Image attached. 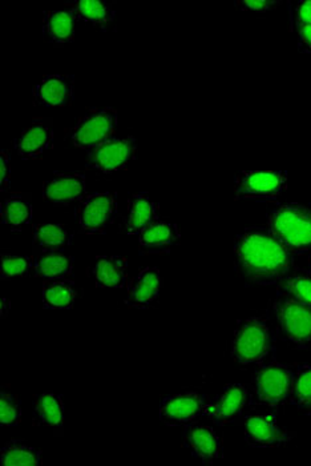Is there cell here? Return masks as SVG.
Masks as SVG:
<instances>
[{
	"mask_svg": "<svg viewBox=\"0 0 311 466\" xmlns=\"http://www.w3.org/2000/svg\"><path fill=\"white\" fill-rule=\"evenodd\" d=\"M294 253L267 227H247L235 240V270L252 286H276L292 275Z\"/></svg>",
	"mask_w": 311,
	"mask_h": 466,
	"instance_id": "1",
	"label": "cell"
},
{
	"mask_svg": "<svg viewBox=\"0 0 311 466\" xmlns=\"http://www.w3.org/2000/svg\"><path fill=\"white\" fill-rule=\"evenodd\" d=\"M266 227L294 255L311 253V207L279 204L267 212Z\"/></svg>",
	"mask_w": 311,
	"mask_h": 466,
	"instance_id": "2",
	"label": "cell"
},
{
	"mask_svg": "<svg viewBox=\"0 0 311 466\" xmlns=\"http://www.w3.org/2000/svg\"><path fill=\"white\" fill-rule=\"evenodd\" d=\"M273 312L279 338L296 350H311L310 305L302 304L278 288Z\"/></svg>",
	"mask_w": 311,
	"mask_h": 466,
	"instance_id": "3",
	"label": "cell"
},
{
	"mask_svg": "<svg viewBox=\"0 0 311 466\" xmlns=\"http://www.w3.org/2000/svg\"><path fill=\"white\" fill-rule=\"evenodd\" d=\"M273 350L275 335L266 319L252 316L238 324L230 348L232 358L237 364H259Z\"/></svg>",
	"mask_w": 311,
	"mask_h": 466,
	"instance_id": "4",
	"label": "cell"
},
{
	"mask_svg": "<svg viewBox=\"0 0 311 466\" xmlns=\"http://www.w3.org/2000/svg\"><path fill=\"white\" fill-rule=\"evenodd\" d=\"M294 376L296 372L289 365L278 361L261 365L253 376L250 404L273 408L284 405L292 396Z\"/></svg>",
	"mask_w": 311,
	"mask_h": 466,
	"instance_id": "5",
	"label": "cell"
},
{
	"mask_svg": "<svg viewBox=\"0 0 311 466\" xmlns=\"http://www.w3.org/2000/svg\"><path fill=\"white\" fill-rule=\"evenodd\" d=\"M116 109L89 108L68 131H65V139L77 148L89 151L116 137Z\"/></svg>",
	"mask_w": 311,
	"mask_h": 466,
	"instance_id": "6",
	"label": "cell"
},
{
	"mask_svg": "<svg viewBox=\"0 0 311 466\" xmlns=\"http://www.w3.org/2000/svg\"><path fill=\"white\" fill-rule=\"evenodd\" d=\"M287 188L285 171H241L235 177V200L267 203L281 197Z\"/></svg>",
	"mask_w": 311,
	"mask_h": 466,
	"instance_id": "7",
	"label": "cell"
},
{
	"mask_svg": "<svg viewBox=\"0 0 311 466\" xmlns=\"http://www.w3.org/2000/svg\"><path fill=\"white\" fill-rule=\"evenodd\" d=\"M117 215V197L114 192H96L80 201L76 221L80 232L103 235Z\"/></svg>",
	"mask_w": 311,
	"mask_h": 466,
	"instance_id": "8",
	"label": "cell"
},
{
	"mask_svg": "<svg viewBox=\"0 0 311 466\" xmlns=\"http://www.w3.org/2000/svg\"><path fill=\"white\" fill-rule=\"evenodd\" d=\"M137 142L134 137H114L109 142L89 149L85 167L100 174H114L125 168L136 157Z\"/></svg>",
	"mask_w": 311,
	"mask_h": 466,
	"instance_id": "9",
	"label": "cell"
},
{
	"mask_svg": "<svg viewBox=\"0 0 311 466\" xmlns=\"http://www.w3.org/2000/svg\"><path fill=\"white\" fill-rule=\"evenodd\" d=\"M296 437L278 424L275 412L252 413L245 419V441L253 448L285 447Z\"/></svg>",
	"mask_w": 311,
	"mask_h": 466,
	"instance_id": "10",
	"label": "cell"
},
{
	"mask_svg": "<svg viewBox=\"0 0 311 466\" xmlns=\"http://www.w3.org/2000/svg\"><path fill=\"white\" fill-rule=\"evenodd\" d=\"M206 397L198 392H184L166 396L160 402V421L166 427L192 424L204 412Z\"/></svg>",
	"mask_w": 311,
	"mask_h": 466,
	"instance_id": "11",
	"label": "cell"
},
{
	"mask_svg": "<svg viewBox=\"0 0 311 466\" xmlns=\"http://www.w3.org/2000/svg\"><path fill=\"white\" fill-rule=\"evenodd\" d=\"M249 400V390L242 384H227L223 392L212 401L206 402L203 416L217 425L235 422L244 412Z\"/></svg>",
	"mask_w": 311,
	"mask_h": 466,
	"instance_id": "12",
	"label": "cell"
},
{
	"mask_svg": "<svg viewBox=\"0 0 311 466\" xmlns=\"http://www.w3.org/2000/svg\"><path fill=\"white\" fill-rule=\"evenodd\" d=\"M183 448L200 460L203 464L213 465L223 459V439L217 431L207 425H186L183 434Z\"/></svg>",
	"mask_w": 311,
	"mask_h": 466,
	"instance_id": "13",
	"label": "cell"
},
{
	"mask_svg": "<svg viewBox=\"0 0 311 466\" xmlns=\"http://www.w3.org/2000/svg\"><path fill=\"white\" fill-rule=\"evenodd\" d=\"M85 197V177L79 172H54L43 184V200L55 206H68Z\"/></svg>",
	"mask_w": 311,
	"mask_h": 466,
	"instance_id": "14",
	"label": "cell"
},
{
	"mask_svg": "<svg viewBox=\"0 0 311 466\" xmlns=\"http://www.w3.org/2000/svg\"><path fill=\"white\" fill-rule=\"evenodd\" d=\"M54 144V125L51 119H34L30 126L23 129L22 134L14 142V149L20 157L35 160L50 151Z\"/></svg>",
	"mask_w": 311,
	"mask_h": 466,
	"instance_id": "15",
	"label": "cell"
},
{
	"mask_svg": "<svg viewBox=\"0 0 311 466\" xmlns=\"http://www.w3.org/2000/svg\"><path fill=\"white\" fill-rule=\"evenodd\" d=\"M74 75L52 74L35 85L33 95L37 105L45 107H67L74 100Z\"/></svg>",
	"mask_w": 311,
	"mask_h": 466,
	"instance_id": "16",
	"label": "cell"
},
{
	"mask_svg": "<svg viewBox=\"0 0 311 466\" xmlns=\"http://www.w3.org/2000/svg\"><path fill=\"white\" fill-rule=\"evenodd\" d=\"M164 280L160 270L155 267H145L140 269L132 279L126 290V307L146 309L157 300L163 289Z\"/></svg>",
	"mask_w": 311,
	"mask_h": 466,
	"instance_id": "17",
	"label": "cell"
},
{
	"mask_svg": "<svg viewBox=\"0 0 311 466\" xmlns=\"http://www.w3.org/2000/svg\"><path fill=\"white\" fill-rule=\"evenodd\" d=\"M181 238L177 224L157 218L138 235V252L141 255H164Z\"/></svg>",
	"mask_w": 311,
	"mask_h": 466,
	"instance_id": "18",
	"label": "cell"
},
{
	"mask_svg": "<svg viewBox=\"0 0 311 466\" xmlns=\"http://www.w3.org/2000/svg\"><path fill=\"white\" fill-rule=\"evenodd\" d=\"M34 427H48L55 436H63L65 431V404L63 399L51 390L39 393L33 401Z\"/></svg>",
	"mask_w": 311,
	"mask_h": 466,
	"instance_id": "19",
	"label": "cell"
},
{
	"mask_svg": "<svg viewBox=\"0 0 311 466\" xmlns=\"http://www.w3.org/2000/svg\"><path fill=\"white\" fill-rule=\"evenodd\" d=\"M76 18L69 10H50L43 13V37L54 46H65L75 40Z\"/></svg>",
	"mask_w": 311,
	"mask_h": 466,
	"instance_id": "20",
	"label": "cell"
},
{
	"mask_svg": "<svg viewBox=\"0 0 311 466\" xmlns=\"http://www.w3.org/2000/svg\"><path fill=\"white\" fill-rule=\"evenodd\" d=\"M158 218V204L146 194H134L128 198L125 231L128 235H140Z\"/></svg>",
	"mask_w": 311,
	"mask_h": 466,
	"instance_id": "21",
	"label": "cell"
},
{
	"mask_svg": "<svg viewBox=\"0 0 311 466\" xmlns=\"http://www.w3.org/2000/svg\"><path fill=\"white\" fill-rule=\"evenodd\" d=\"M72 243V232L65 224L42 223L34 226L33 248L37 256L62 251Z\"/></svg>",
	"mask_w": 311,
	"mask_h": 466,
	"instance_id": "22",
	"label": "cell"
},
{
	"mask_svg": "<svg viewBox=\"0 0 311 466\" xmlns=\"http://www.w3.org/2000/svg\"><path fill=\"white\" fill-rule=\"evenodd\" d=\"M67 10L71 11L76 20L89 23L102 30H105L116 16L111 3L103 0H75L68 3Z\"/></svg>",
	"mask_w": 311,
	"mask_h": 466,
	"instance_id": "23",
	"label": "cell"
},
{
	"mask_svg": "<svg viewBox=\"0 0 311 466\" xmlns=\"http://www.w3.org/2000/svg\"><path fill=\"white\" fill-rule=\"evenodd\" d=\"M128 260L121 256H99L95 261L94 278L97 288H124L128 279Z\"/></svg>",
	"mask_w": 311,
	"mask_h": 466,
	"instance_id": "24",
	"label": "cell"
},
{
	"mask_svg": "<svg viewBox=\"0 0 311 466\" xmlns=\"http://www.w3.org/2000/svg\"><path fill=\"white\" fill-rule=\"evenodd\" d=\"M74 272V258L62 252H48L34 258L31 278L45 279V280H60L68 279Z\"/></svg>",
	"mask_w": 311,
	"mask_h": 466,
	"instance_id": "25",
	"label": "cell"
},
{
	"mask_svg": "<svg viewBox=\"0 0 311 466\" xmlns=\"http://www.w3.org/2000/svg\"><path fill=\"white\" fill-rule=\"evenodd\" d=\"M33 218L30 194H14L0 204V220L11 231L20 232Z\"/></svg>",
	"mask_w": 311,
	"mask_h": 466,
	"instance_id": "26",
	"label": "cell"
},
{
	"mask_svg": "<svg viewBox=\"0 0 311 466\" xmlns=\"http://www.w3.org/2000/svg\"><path fill=\"white\" fill-rule=\"evenodd\" d=\"M76 299V286L68 279L47 280L43 286V307L45 309H71Z\"/></svg>",
	"mask_w": 311,
	"mask_h": 466,
	"instance_id": "27",
	"label": "cell"
},
{
	"mask_svg": "<svg viewBox=\"0 0 311 466\" xmlns=\"http://www.w3.org/2000/svg\"><path fill=\"white\" fill-rule=\"evenodd\" d=\"M0 464L5 466H42L43 451L23 440H10L0 449Z\"/></svg>",
	"mask_w": 311,
	"mask_h": 466,
	"instance_id": "28",
	"label": "cell"
},
{
	"mask_svg": "<svg viewBox=\"0 0 311 466\" xmlns=\"http://www.w3.org/2000/svg\"><path fill=\"white\" fill-rule=\"evenodd\" d=\"M289 401L299 412L311 414V364L301 365L296 370Z\"/></svg>",
	"mask_w": 311,
	"mask_h": 466,
	"instance_id": "29",
	"label": "cell"
},
{
	"mask_svg": "<svg viewBox=\"0 0 311 466\" xmlns=\"http://www.w3.org/2000/svg\"><path fill=\"white\" fill-rule=\"evenodd\" d=\"M279 286L296 300L311 307V275L309 272L294 269L292 275L287 276L282 283H279Z\"/></svg>",
	"mask_w": 311,
	"mask_h": 466,
	"instance_id": "30",
	"label": "cell"
},
{
	"mask_svg": "<svg viewBox=\"0 0 311 466\" xmlns=\"http://www.w3.org/2000/svg\"><path fill=\"white\" fill-rule=\"evenodd\" d=\"M34 258L31 256L0 255V279L10 280L13 278H23L30 275L33 268Z\"/></svg>",
	"mask_w": 311,
	"mask_h": 466,
	"instance_id": "31",
	"label": "cell"
},
{
	"mask_svg": "<svg viewBox=\"0 0 311 466\" xmlns=\"http://www.w3.org/2000/svg\"><path fill=\"white\" fill-rule=\"evenodd\" d=\"M22 421V405L14 393H0V424L3 427H16Z\"/></svg>",
	"mask_w": 311,
	"mask_h": 466,
	"instance_id": "32",
	"label": "cell"
},
{
	"mask_svg": "<svg viewBox=\"0 0 311 466\" xmlns=\"http://www.w3.org/2000/svg\"><path fill=\"white\" fill-rule=\"evenodd\" d=\"M290 19L294 30L311 25V0L306 2L290 3Z\"/></svg>",
	"mask_w": 311,
	"mask_h": 466,
	"instance_id": "33",
	"label": "cell"
},
{
	"mask_svg": "<svg viewBox=\"0 0 311 466\" xmlns=\"http://www.w3.org/2000/svg\"><path fill=\"white\" fill-rule=\"evenodd\" d=\"M282 3L279 0H240L236 2V8L241 11H252V13H267L276 10Z\"/></svg>",
	"mask_w": 311,
	"mask_h": 466,
	"instance_id": "34",
	"label": "cell"
},
{
	"mask_svg": "<svg viewBox=\"0 0 311 466\" xmlns=\"http://www.w3.org/2000/svg\"><path fill=\"white\" fill-rule=\"evenodd\" d=\"M11 188V151L3 149L0 152V191Z\"/></svg>",
	"mask_w": 311,
	"mask_h": 466,
	"instance_id": "35",
	"label": "cell"
},
{
	"mask_svg": "<svg viewBox=\"0 0 311 466\" xmlns=\"http://www.w3.org/2000/svg\"><path fill=\"white\" fill-rule=\"evenodd\" d=\"M296 35H298L299 53L311 55V25L298 28Z\"/></svg>",
	"mask_w": 311,
	"mask_h": 466,
	"instance_id": "36",
	"label": "cell"
},
{
	"mask_svg": "<svg viewBox=\"0 0 311 466\" xmlns=\"http://www.w3.org/2000/svg\"><path fill=\"white\" fill-rule=\"evenodd\" d=\"M307 272H309L311 275V261H310V266H309V269H307Z\"/></svg>",
	"mask_w": 311,
	"mask_h": 466,
	"instance_id": "37",
	"label": "cell"
}]
</instances>
